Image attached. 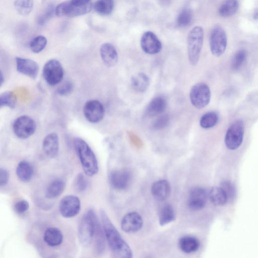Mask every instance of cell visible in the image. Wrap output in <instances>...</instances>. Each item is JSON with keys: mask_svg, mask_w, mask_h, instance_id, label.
<instances>
[{"mask_svg": "<svg viewBox=\"0 0 258 258\" xmlns=\"http://www.w3.org/2000/svg\"><path fill=\"white\" fill-rule=\"evenodd\" d=\"M100 216L106 239L113 254L117 257H132L133 252L131 247L103 209L100 210Z\"/></svg>", "mask_w": 258, "mask_h": 258, "instance_id": "obj_1", "label": "cell"}, {"mask_svg": "<svg viewBox=\"0 0 258 258\" xmlns=\"http://www.w3.org/2000/svg\"><path fill=\"white\" fill-rule=\"evenodd\" d=\"M74 147L85 173L92 176L98 171L96 157L88 144L82 138L74 139Z\"/></svg>", "mask_w": 258, "mask_h": 258, "instance_id": "obj_2", "label": "cell"}, {"mask_svg": "<svg viewBox=\"0 0 258 258\" xmlns=\"http://www.w3.org/2000/svg\"><path fill=\"white\" fill-rule=\"evenodd\" d=\"M204 39V30L200 26H196L187 36V55L189 62L195 65L199 61Z\"/></svg>", "mask_w": 258, "mask_h": 258, "instance_id": "obj_3", "label": "cell"}, {"mask_svg": "<svg viewBox=\"0 0 258 258\" xmlns=\"http://www.w3.org/2000/svg\"><path fill=\"white\" fill-rule=\"evenodd\" d=\"M94 211L89 209L82 217L78 226L79 240L83 246H88L93 240V219Z\"/></svg>", "mask_w": 258, "mask_h": 258, "instance_id": "obj_4", "label": "cell"}, {"mask_svg": "<svg viewBox=\"0 0 258 258\" xmlns=\"http://www.w3.org/2000/svg\"><path fill=\"white\" fill-rule=\"evenodd\" d=\"M244 133V124L242 120L233 122L227 130L225 137V144L227 148L233 150L241 145Z\"/></svg>", "mask_w": 258, "mask_h": 258, "instance_id": "obj_5", "label": "cell"}, {"mask_svg": "<svg viewBox=\"0 0 258 258\" xmlns=\"http://www.w3.org/2000/svg\"><path fill=\"white\" fill-rule=\"evenodd\" d=\"M211 96V90L209 86L203 82L194 85L189 93L191 103L198 109L206 107L210 101Z\"/></svg>", "mask_w": 258, "mask_h": 258, "instance_id": "obj_6", "label": "cell"}, {"mask_svg": "<svg viewBox=\"0 0 258 258\" xmlns=\"http://www.w3.org/2000/svg\"><path fill=\"white\" fill-rule=\"evenodd\" d=\"M93 5L91 3L82 5H75L70 1L58 4L54 9V13L57 16L76 17L89 13Z\"/></svg>", "mask_w": 258, "mask_h": 258, "instance_id": "obj_7", "label": "cell"}, {"mask_svg": "<svg viewBox=\"0 0 258 258\" xmlns=\"http://www.w3.org/2000/svg\"><path fill=\"white\" fill-rule=\"evenodd\" d=\"M42 73L44 80L50 86L58 84L63 77V68L60 62L55 59H51L45 63Z\"/></svg>", "mask_w": 258, "mask_h": 258, "instance_id": "obj_8", "label": "cell"}, {"mask_svg": "<svg viewBox=\"0 0 258 258\" xmlns=\"http://www.w3.org/2000/svg\"><path fill=\"white\" fill-rule=\"evenodd\" d=\"M227 39L225 30L220 26L215 27L210 37V47L213 55L219 56L225 52Z\"/></svg>", "mask_w": 258, "mask_h": 258, "instance_id": "obj_9", "label": "cell"}, {"mask_svg": "<svg viewBox=\"0 0 258 258\" xmlns=\"http://www.w3.org/2000/svg\"><path fill=\"white\" fill-rule=\"evenodd\" d=\"M36 128L35 121L27 115L17 118L13 124V131L19 138L25 139L32 136Z\"/></svg>", "mask_w": 258, "mask_h": 258, "instance_id": "obj_10", "label": "cell"}, {"mask_svg": "<svg viewBox=\"0 0 258 258\" xmlns=\"http://www.w3.org/2000/svg\"><path fill=\"white\" fill-rule=\"evenodd\" d=\"M81 202L79 198L74 195L64 196L60 201L59 211L64 218L73 217L80 212L81 210Z\"/></svg>", "mask_w": 258, "mask_h": 258, "instance_id": "obj_11", "label": "cell"}, {"mask_svg": "<svg viewBox=\"0 0 258 258\" xmlns=\"http://www.w3.org/2000/svg\"><path fill=\"white\" fill-rule=\"evenodd\" d=\"M86 119L91 123L100 122L103 118L105 109L102 104L97 100H90L86 102L83 108Z\"/></svg>", "mask_w": 258, "mask_h": 258, "instance_id": "obj_12", "label": "cell"}, {"mask_svg": "<svg viewBox=\"0 0 258 258\" xmlns=\"http://www.w3.org/2000/svg\"><path fill=\"white\" fill-rule=\"evenodd\" d=\"M132 179L131 172L122 168L111 171L109 175L111 186L117 190H124L130 185Z\"/></svg>", "mask_w": 258, "mask_h": 258, "instance_id": "obj_13", "label": "cell"}, {"mask_svg": "<svg viewBox=\"0 0 258 258\" xmlns=\"http://www.w3.org/2000/svg\"><path fill=\"white\" fill-rule=\"evenodd\" d=\"M143 224L141 216L136 212L126 214L120 222L121 228L124 232L134 233L140 230Z\"/></svg>", "mask_w": 258, "mask_h": 258, "instance_id": "obj_14", "label": "cell"}, {"mask_svg": "<svg viewBox=\"0 0 258 258\" xmlns=\"http://www.w3.org/2000/svg\"><path fill=\"white\" fill-rule=\"evenodd\" d=\"M141 46L146 53L155 54L162 49V44L157 36L151 31L145 32L141 38Z\"/></svg>", "mask_w": 258, "mask_h": 258, "instance_id": "obj_15", "label": "cell"}, {"mask_svg": "<svg viewBox=\"0 0 258 258\" xmlns=\"http://www.w3.org/2000/svg\"><path fill=\"white\" fill-rule=\"evenodd\" d=\"M208 194L205 189L196 187L189 192L187 204L189 208L194 210L202 209L206 205Z\"/></svg>", "mask_w": 258, "mask_h": 258, "instance_id": "obj_16", "label": "cell"}, {"mask_svg": "<svg viewBox=\"0 0 258 258\" xmlns=\"http://www.w3.org/2000/svg\"><path fill=\"white\" fill-rule=\"evenodd\" d=\"M17 71L31 79H35L39 72V66L36 62L29 58L16 57L15 58Z\"/></svg>", "mask_w": 258, "mask_h": 258, "instance_id": "obj_17", "label": "cell"}, {"mask_svg": "<svg viewBox=\"0 0 258 258\" xmlns=\"http://www.w3.org/2000/svg\"><path fill=\"white\" fill-rule=\"evenodd\" d=\"M93 239L95 241V247L96 252L102 254L105 248V236L101 222L95 212L93 215Z\"/></svg>", "mask_w": 258, "mask_h": 258, "instance_id": "obj_18", "label": "cell"}, {"mask_svg": "<svg viewBox=\"0 0 258 258\" xmlns=\"http://www.w3.org/2000/svg\"><path fill=\"white\" fill-rule=\"evenodd\" d=\"M100 54L103 63L108 67H114L117 62V50L111 43L102 44L100 48Z\"/></svg>", "mask_w": 258, "mask_h": 258, "instance_id": "obj_19", "label": "cell"}, {"mask_svg": "<svg viewBox=\"0 0 258 258\" xmlns=\"http://www.w3.org/2000/svg\"><path fill=\"white\" fill-rule=\"evenodd\" d=\"M42 148L44 153L49 158H55L57 155L59 150L57 135L55 133L48 134L43 141Z\"/></svg>", "mask_w": 258, "mask_h": 258, "instance_id": "obj_20", "label": "cell"}, {"mask_svg": "<svg viewBox=\"0 0 258 258\" xmlns=\"http://www.w3.org/2000/svg\"><path fill=\"white\" fill-rule=\"evenodd\" d=\"M167 105L166 98L161 96L152 99L147 106L146 113L148 116L154 117L162 113Z\"/></svg>", "mask_w": 258, "mask_h": 258, "instance_id": "obj_21", "label": "cell"}, {"mask_svg": "<svg viewBox=\"0 0 258 258\" xmlns=\"http://www.w3.org/2000/svg\"><path fill=\"white\" fill-rule=\"evenodd\" d=\"M151 190L152 195L156 200L164 201L169 196L170 185L167 180H159L152 184Z\"/></svg>", "mask_w": 258, "mask_h": 258, "instance_id": "obj_22", "label": "cell"}, {"mask_svg": "<svg viewBox=\"0 0 258 258\" xmlns=\"http://www.w3.org/2000/svg\"><path fill=\"white\" fill-rule=\"evenodd\" d=\"M43 239L49 246L55 247L59 245L63 241V234L55 227L48 228L45 231Z\"/></svg>", "mask_w": 258, "mask_h": 258, "instance_id": "obj_23", "label": "cell"}, {"mask_svg": "<svg viewBox=\"0 0 258 258\" xmlns=\"http://www.w3.org/2000/svg\"><path fill=\"white\" fill-rule=\"evenodd\" d=\"M200 246V242L199 239L191 236H183L179 241V246L180 249L187 253L196 251Z\"/></svg>", "mask_w": 258, "mask_h": 258, "instance_id": "obj_24", "label": "cell"}, {"mask_svg": "<svg viewBox=\"0 0 258 258\" xmlns=\"http://www.w3.org/2000/svg\"><path fill=\"white\" fill-rule=\"evenodd\" d=\"M150 84V80L148 76L144 73H138L132 77L131 85L132 88L137 92H145Z\"/></svg>", "mask_w": 258, "mask_h": 258, "instance_id": "obj_25", "label": "cell"}, {"mask_svg": "<svg viewBox=\"0 0 258 258\" xmlns=\"http://www.w3.org/2000/svg\"><path fill=\"white\" fill-rule=\"evenodd\" d=\"M66 187L65 182L61 179H56L50 183L46 188L45 197L54 199L60 196Z\"/></svg>", "mask_w": 258, "mask_h": 258, "instance_id": "obj_26", "label": "cell"}, {"mask_svg": "<svg viewBox=\"0 0 258 258\" xmlns=\"http://www.w3.org/2000/svg\"><path fill=\"white\" fill-rule=\"evenodd\" d=\"M16 174L19 179L23 182H28L32 178L33 168L31 165L26 161H22L16 168Z\"/></svg>", "mask_w": 258, "mask_h": 258, "instance_id": "obj_27", "label": "cell"}, {"mask_svg": "<svg viewBox=\"0 0 258 258\" xmlns=\"http://www.w3.org/2000/svg\"><path fill=\"white\" fill-rule=\"evenodd\" d=\"M238 8L237 0H225L220 6L218 12L221 17L227 18L234 15Z\"/></svg>", "mask_w": 258, "mask_h": 258, "instance_id": "obj_28", "label": "cell"}, {"mask_svg": "<svg viewBox=\"0 0 258 258\" xmlns=\"http://www.w3.org/2000/svg\"><path fill=\"white\" fill-rule=\"evenodd\" d=\"M211 202L215 205H223L227 200V195L221 187H213L208 194Z\"/></svg>", "mask_w": 258, "mask_h": 258, "instance_id": "obj_29", "label": "cell"}, {"mask_svg": "<svg viewBox=\"0 0 258 258\" xmlns=\"http://www.w3.org/2000/svg\"><path fill=\"white\" fill-rule=\"evenodd\" d=\"M95 12L102 16L111 13L114 8L113 0H97L93 6Z\"/></svg>", "mask_w": 258, "mask_h": 258, "instance_id": "obj_30", "label": "cell"}, {"mask_svg": "<svg viewBox=\"0 0 258 258\" xmlns=\"http://www.w3.org/2000/svg\"><path fill=\"white\" fill-rule=\"evenodd\" d=\"M175 218V214L172 207L169 204L164 205L159 213V223L164 226L172 221Z\"/></svg>", "mask_w": 258, "mask_h": 258, "instance_id": "obj_31", "label": "cell"}, {"mask_svg": "<svg viewBox=\"0 0 258 258\" xmlns=\"http://www.w3.org/2000/svg\"><path fill=\"white\" fill-rule=\"evenodd\" d=\"M218 119V115L216 112L209 111L201 116L200 125L203 128H210L217 124Z\"/></svg>", "mask_w": 258, "mask_h": 258, "instance_id": "obj_32", "label": "cell"}, {"mask_svg": "<svg viewBox=\"0 0 258 258\" xmlns=\"http://www.w3.org/2000/svg\"><path fill=\"white\" fill-rule=\"evenodd\" d=\"M14 6L19 14L27 16L33 10L34 0H15Z\"/></svg>", "mask_w": 258, "mask_h": 258, "instance_id": "obj_33", "label": "cell"}, {"mask_svg": "<svg viewBox=\"0 0 258 258\" xmlns=\"http://www.w3.org/2000/svg\"><path fill=\"white\" fill-rule=\"evenodd\" d=\"M192 12L190 9L184 8L178 14L176 19V24L179 27L188 26L192 20Z\"/></svg>", "mask_w": 258, "mask_h": 258, "instance_id": "obj_34", "label": "cell"}, {"mask_svg": "<svg viewBox=\"0 0 258 258\" xmlns=\"http://www.w3.org/2000/svg\"><path fill=\"white\" fill-rule=\"evenodd\" d=\"M16 97L11 91H6L0 94V108L6 106L11 109L15 108Z\"/></svg>", "mask_w": 258, "mask_h": 258, "instance_id": "obj_35", "label": "cell"}, {"mask_svg": "<svg viewBox=\"0 0 258 258\" xmlns=\"http://www.w3.org/2000/svg\"><path fill=\"white\" fill-rule=\"evenodd\" d=\"M247 58V54L244 50L237 51L233 55L231 62V68L233 71L239 70L244 64Z\"/></svg>", "mask_w": 258, "mask_h": 258, "instance_id": "obj_36", "label": "cell"}, {"mask_svg": "<svg viewBox=\"0 0 258 258\" xmlns=\"http://www.w3.org/2000/svg\"><path fill=\"white\" fill-rule=\"evenodd\" d=\"M47 42V39L44 36H37L31 41L30 43V48L34 53H39L45 48Z\"/></svg>", "mask_w": 258, "mask_h": 258, "instance_id": "obj_37", "label": "cell"}, {"mask_svg": "<svg viewBox=\"0 0 258 258\" xmlns=\"http://www.w3.org/2000/svg\"><path fill=\"white\" fill-rule=\"evenodd\" d=\"M54 9L53 6L52 5L47 6L38 17L37 19L38 24L39 25H45L54 13Z\"/></svg>", "mask_w": 258, "mask_h": 258, "instance_id": "obj_38", "label": "cell"}, {"mask_svg": "<svg viewBox=\"0 0 258 258\" xmlns=\"http://www.w3.org/2000/svg\"><path fill=\"white\" fill-rule=\"evenodd\" d=\"M169 116L168 114L160 115L153 122L152 127L155 130L164 128L169 124Z\"/></svg>", "mask_w": 258, "mask_h": 258, "instance_id": "obj_39", "label": "cell"}, {"mask_svg": "<svg viewBox=\"0 0 258 258\" xmlns=\"http://www.w3.org/2000/svg\"><path fill=\"white\" fill-rule=\"evenodd\" d=\"M88 181L83 174L79 173L75 180V187L76 189L82 192L85 190L87 187Z\"/></svg>", "mask_w": 258, "mask_h": 258, "instance_id": "obj_40", "label": "cell"}, {"mask_svg": "<svg viewBox=\"0 0 258 258\" xmlns=\"http://www.w3.org/2000/svg\"><path fill=\"white\" fill-rule=\"evenodd\" d=\"M73 87V84L72 82L66 81L58 87L56 92L60 96H67L72 92Z\"/></svg>", "mask_w": 258, "mask_h": 258, "instance_id": "obj_41", "label": "cell"}, {"mask_svg": "<svg viewBox=\"0 0 258 258\" xmlns=\"http://www.w3.org/2000/svg\"><path fill=\"white\" fill-rule=\"evenodd\" d=\"M221 187H222L226 192L228 200L234 197L235 193V189L233 184L230 181H223L221 183Z\"/></svg>", "mask_w": 258, "mask_h": 258, "instance_id": "obj_42", "label": "cell"}, {"mask_svg": "<svg viewBox=\"0 0 258 258\" xmlns=\"http://www.w3.org/2000/svg\"><path fill=\"white\" fill-rule=\"evenodd\" d=\"M15 208L17 212L23 213L28 209L29 203L26 200H20L16 203Z\"/></svg>", "mask_w": 258, "mask_h": 258, "instance_id": "obj_43", "label": "cell"}, {"mask_svg": "<svg viewBox=\"0 0 258 258\" xmlns=\"http://www.w3.org/2000/svg\"><path fill=\"white\" fill-rule=\"evenodd\" d=\"M8 172L3 168H0V185L6 184L9 180Z\"/></svg>", "mask_w": 258, "mask_h": 258, "instance_id": "obj_44", "label": "cell"}, {"mask_svg": "<svg viewBox=\"0 0 258 258\" xmlns=\"http://www.w3.org/2000/svg\"><path fill=\"white\" fill-rule=\"evenodd\" d=\"M91 0H71V2L75 5H82L91 3Z\"/></svg>", "mask_w": 258, "mask_h": 258, "instance_id": "obj_45", "label": "cell"}, {"mask_svg": "<svg viewBox=\"0 0 258 258\" xmlns=\"http://www.w3.org/2000/svg\"><path fill=\"white\" fill-rule=\"evenodd\" d=\"M4 82V77L2 73V72L0 70V87L3 85V83Z\"/></svg>", "mask_w": 258, "mask_h": 258, "instance_id": "obj_46", "label": "cell"}]
</instances>
